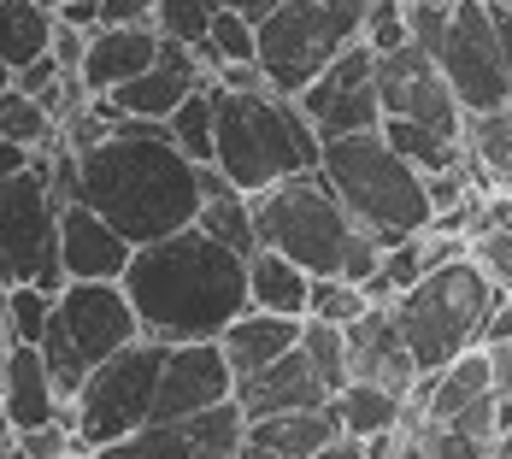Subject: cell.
<instances>
[{"label":"cell","mask_w":512,"mask_h":459,"mask_svg":"<svg viewBox=\"0 0 512 459\" xmlns=\"http://www.w3.org/2000/svg\"><path fill=\"white\" fill-rule=\"evenodd\" d=\"M124 289L142 312V336L159 342H206L224 336L230 318H242L254 295H248V254H236L230 242L206 236L201 224L171 230L159 242H142Z\"/></svg>","instance_id":"obj_1"},{"label":"cell","mask_w":512,"mask_h":459,"mask_svg":"<svg viewBox=\"0 0 512 459\" xmlns=\"http://www.w3.org/2000/svg\"><path fill=\"white\" fill-rule=\"evenodd\" d=\"M77 201L112 218L136 248L171 230H189L201 218V165L171 142V130H112L95 148L77 153Z\"/></svg>","instance_id":"obj_2"},{"label":"cell","mask_w":512,"mask_h":459,"mask_svg":"<svg viewBox=\"0 0 512 459\" xmlns=\"http://www.w3.org/2000/svg\"><path fill=\"white\" fill-rule=\"evenodd\" d=\"M212 106H218V171L236 189H271L295 171H318L324 159V136L307 118V106L283 89H224L212 83Z\"/></svg>","instance_id":"obj_3"},{"label":"cell","mask_w":512,"mask_h":459,"mask_svg":"<svg viewBox=\"0 0 512 459\" xmlns=\"http://www.w3.org/2000/svg\"><path fill=\"white\" fill-rule=\"evenodd\" d=\"M318 171L342 195V206L354 212V224H365L383 248L436 224L430 177L383 136V124L377 130H354V136H330Z\"/></svg>","instance_id":"obj_4"},{"label":"cell","mask_w":512,"mask_h":459,"mask_svg":"<svg viewBox=\"0 0 512 459\" xmlns=\"http://www.w3.org/2000/svg\"><path fill=\"white\" fill-rule=\"evenodd\" d=\"M136 336H142V312L130 301L124 277H71L53 301L48 336H42V354H48V371L65 407L77 401L83 377L118 348H130Z\"/></svg>","instance_id":"obj_5"},{"label":"cell","mask_w":512,"mask_h":459,"mask_svg":"<svg viewBox=\"0 0 512 459\" xmlns=\"http://www.w3.org/2000/svg\"><path fill=\"white\" fill-rule=\"evenodd\" d=\"M495 301H501L495 277L471 254H454V259H442L436 271H424L407 295L395 301V312H401V330H407L418 365L424 371H442L448 359H460L465 348H477L483 318H489Z\"/></svg>","instance_id":"obj_6"},{"label":"cell","mask_w":512,"mask_h":459,"mask_svg":"<svg viewBox=\"0 0 512 459\" xmlns=\"http://www.w3.org/2000/svg\"><path fill=\"white\" fill-rule=\"evenodd\" d=\"M254 230L259 248H277V254L301 259L312 277H342V259L354 242V212L342 206V195L324 183V171H295L271 189L254 195Z\"/></svg>","instance_id":"obj_7"},{"label":"cell","mask_w":512,"mask_h":459,"mask_svg":"<svg viewBox=\"0 0 512 459\" xmlns=\"http://www.w3.org/2000/svg\"><path fill=\"white\" fill-rule=\"evenodd\" d=\"M165 348L159 336H136L130 348H118L112 359H101L77 401H71V424H77V442L89 454H112L124 436H136L142 424H154V395H159V371H165Z\"/></svg>","instance_id":"obj_8"},{"label":"cell","mask_w":512,"mask_h":459,"mask_svg":"<svg viewBox=\"0 0 512 459\" xmlns=\"http://www.w3.org/2000/svg\"><path fill=\"white\" fill-rule=\"evenodd\" d=\"M0 277L36 283L48 295L71 283V271L59 259V201L48 183V153H36L12 177H0Z\"/></svg>","instance_id":"obj_9"},{"label":"cell","mask_w":512,"mask_h":459,"mask_svg":"<svg viewBox=\"0 0 512 459\" xmlns=\"http://www.w3.org/2000/svg\"><path fill=\"white\" fill-rule=\"evenodd\" d=\"M348 42H354V30L324 0H283L271 18H259V65H265L271 89H283V95H301Z\"/></svg>","instance_id":"obj_10"},{"label":"cell","mask_w":512,"mask_h":459,"mask_svg":"<svg viewBox=\"0 0 512 459\" xmlns=\"http://www.w3.org/2000/svg\"><path fill=\"white\" fill-rule=\"evenodd\" d=\"M436 59H442V77H448L454 101L465 106V118L512 101V71L489 0H454V24H448V42Z\"/></svg>","instance_id":"obj_11"},{"label":"cell","mask_w":512,"mask_h":459,"mask_svg":"<svg viewBox=\"0 0 512 459\" xmlns=\"http://www.w3.org/2000/svg\"><path fill=\"white\" fill-rule=\"evenodd\" d=\"M307 106V118L318 124V136H354V130H377L383 124V95H377V48L354 36L336 53L307 89L295 95Z\"/></svg>","instance_id":"obj_12"},{"label":"cell","mask_w":512,"mask_h":459,"mask_svg":"<svg viewBox=\"0 0 512 459\" xmlns=\"http://www.w3.org/2000/svg\"><path fill=\"white\" fill-rule=\"evenodd\" d=\"M377 95H383V118H424L448 136H465V106L454 101L448 77H442V59L424 53L418 42L395 53H377Z\"/></svg>","instance_id":"obj_13"},{"label":"cell","mask_w":512,"mask_h":459,"mask_svg":"<svg viewBox=\"0 0 512 459\" xmlns=\"http://www.w3.org/2000/svg\"><path fill=\"white\" fill-rule=\"evenodd\" d=\"M230 395H236V365H230L218 336H206V342H171L165 348V371H159V395H154L159 424L189 418V412H201V407H218Z\"/></svg>","instance_id":"obj_14"},{"label":"cell","mask_w":512,"mask_h":459,"mask_svg":"<svg viewBox=\"0 0 512 459\" xmlns=\"http://www.w3.org/2000/svg\"><path fill=\"white\" fill-rule=\"evenodd\" d=\"M348 354H354V377L389 383V389H401V395H412V383H418V371H424L418 354H412V342H407V330H401L395 301H371L354 324H348Z\"/></svg>","instance_id":"obj_15"},{"label":"cell","mask_w":512,"mask_h":459,"mask_svg":"<svg viewBox=\"0 0 512 459\" xmlns=\"http://www.w3.org/2000/svg\"><path fill=\"white\" fill-rule=\"evenodd\" d=\"M201 83H206V71H201V59H195V48L165 36V48H159L154 65H148L142 77L118 83L106 101H112V112H136V118H159V124H165Z\"/></svg>","instance_id":"obj_16"},{"label":"cell","mask_w":512,"mask_h":459,"mask_svg":"<svg viewBox=\"0 0 512 459\" xmlns=\"http://www.w3.org/2000/svg\"><path fill=\"white\" fill-rule=\"evenodd\" d=\"M59 259L71 277H124L136 259V242L89 201H65L59 206Z\"/></svg>","instance_id":"obj_17"},{"label":"cell","mask_w":512,"mask_h":459,"mask_svg":"<svg viewBox=\"0 0 512 459\" xmlns=\"http://www.w3.org/2000/svg\"><path fill=\"white\" fill-rule=\"evenodd\" d=\"M159 48H165L159 24H95L89 30V53H83L77 71H83L89 95H112L118 83L142 77L159 59Z\"/></svg>","instance_id":"obj_18"},{"label":"cell","mask_w":512,"mask_h":459,"mask_svg":"<svg viewBox=\"0 0 512 459\" xmlns=\"http://www.w3.org/2000/svg\"><path fill=\"white\" fill-rule=\"evenodd\" d=\"M0 412L18 424V430H36L65 418V395L48 371L42 342H6V377H0Z\"/></svg>","instance_id":"obj_19"},{"label":"cell","mask_w":512,"mask_h":459,"mask_svg":"<svg viewBox=\"0 0 512 459\" xmlns=\"http://www.w3.org/2000/svg\"><path fill=\"white\" fill-rule=\"evenodd\" d=\"M236 401L248 407V418H271V412H295V407H324L330 383L318 377V365L307 359V348H289L283 359L259 365L254 377L236 383Z\"/></svg>","instance_id":"obj_20"},{"label":"cell","mask_w":512,"mask_h":459,"mask_svg":"<svg viewBox=\"0 0 512 459\" xmlns=\"http://www.w3.org/2000/svg\"><path fill=\"white\" fill-rule=\"evenodd\" d=\"M336 436H342L336 401L271 412V418H248V454H271V459H318Z\"/></svg>","instance_id":"obj_21"},{"label":"cell","mask_w":512,"mask_h":459,"mask_svg":"<svg viewBox=\"0 0 512 459\" xmlns=\"http://www.w3.org/2000/svg\"><path fill=\"white\" fill-rule=\"evenodd\" d=\"M301 330H307V318L265 312V306H248L242 318H230V330H224L218 342H224V354H230V365H236V383L254 377L259 365L283 359L289 348H301Z\"/></svg>","instance_id":"obj_22"},{"label":"cell","mask_w":512,"mask_h":459,"mask_svg":"<svg viewBox=\"0 0 512 459\" xmlns=\"http://www.w3.org/2000/svg\"><path fill=\"white\" fill-rule=\"evenodd\" d=\"M171 430H177V442H183V454L189 459H236V454H248V407H242L236 395L218 401V407L189 412V418H171Z\"/></svg>","instance_id":"obj_23"},{"label":"cell","mask_w":512,"mask_h":459,"mask_svg":"<svg viewBox=\"0 0 512 459\" xmlns=\"http://www.w3.org/2000/svg\"><path fill=\"white\" fill-rule=\"evenodd\" d=\"M248 295L265 312H289V318H307L312 301V271L301 259L277 254V248H254L248 254Z\"/></svg>","instance_id":"obj_24"},{"label":"cell","mask_w":512,"mask_h":459,"mask_svg":"<svg viewBox=\"0 0 512 459\" xmlns=\"http://www.w3.org/2000/svg\"><path fill=\"white\" fill-rule=\"evenodd\" d=\"M53 30H59L53 0H0V53H6L12 71H24L30 59L53 53Z\"/></svg>","instance_id":"obj_25"},{"label":"cell","mask_w":512,"mask_h":459,"mask_svg":"<svg viewBox=\"0 0 512 459\" xmlns=\"http://www.w3.org/2000/svg\"><path fill=\"white\" fill-rule=\"evenodd\" d=\"M336 412H342V430H354V436H377V430H395L401 418H407V395L401 389H389V383H371V377H354L348 389H336L330 395Z\"/></svg>","instance_id":"obj_26"},{"label":"cell","mask_w":512,"mask_h":459,"mask_svg":"<svg viewBox=\"0 0 512 459\" xmlns=\"http://www.w3.org/2000/svg\"><path fill=\"white\" fill-rule=\"evenodd\" d=\"M465 153L489 177V189H512V101L465 118Z\"/></svg>","instance_id":"obj_27"},{"label":"cell","mask_w":512,"mask_h":459,"mask_svg":"<svg viewBox=\"0 0 512 459\" xmlns=\"http://www.w3.org/2000/svg\"><path fill=\"white\" fill-rule=\"evenodd\" d=\"M383 136L407 153L424 177H430V171H448V165H465V136H448V130H436V124H424V118H395V112H389V118H383Z\"/></svg>","instance_id":"obj_28"},{"label":"cell","mask_w":512,"mask_h":459,"mask_svg":"<svg viewBox=\"0 0 512 459\" xmlns=\"http://www.w3.org/2000/svg\"><path fill=\"white\" fill-rule=\"evenodd\" d=\"M165 130H171V142L189 153L195 165H212V159H218V106H212V83H201L189 101L177 106V112L165 118Z\"/></svg>","instance_id":"obj_29"},{"label":"cell","mask_w":512,"mask_h":459,"mask_svg":"<svg viewBox=\"0 0 512 459\" xmlns=\"http://www.w3.org/2000/svg\"><path fill=\"white\" fill-rule=\"evenodd\" d=\"M301 348H307V359L318 365V377L330 383V395L354 383V354H348V324H330V318H307V330H301Z\"/></svg>","instance_id":"obj_30"},{"label":"cell","mask_w":512,"mask_h":459,"mask_svg":"<svg viewBox=\"0 0 512 459\" xmlns=\"http://www.w3.org/2000/svg\"><path fill=\"white\" fill-rule=\"evenodd\" d=\"M53 301H59V295L36 289V283H6L0 336H6V342H42V336H48V318H53Z\"/></svg>","instance_id":"obj_31"},{"label":"cell","mask_w":512,"mask_h":459,"mask_svg":"<svg viewBox=\"0 0 512 459\" xmlns=\"http://www.w3.org/2000/svg\"><path fill=\"white\" fill-rule=\"evenodd\" d=\"M371 306V295H365V283H354V277H312V301H307V318H330V324H354L359 312Z\"/></svg>","instance_id":"obj_32"},{"label":"cell","mask_w":512,"mask_h":459,"mask_svg":"<svg viewBox=\"0 0 512 459\" xmlns=\"http://www.w3.org/2000/svg\"><path fill=\"white\" fill-rule=\"evenodd\" d=\"M212 12H218L212 0H159V6H154V24H159V36L201 48L206 36H212Z\"/></svg>","instance_id":"obj_33"},{"label":"cell","mask_w":512,"mask_h":459,"mask_svg":"<svg viewBox=\"0 0 512 459\" xmlns=\"http://www.w3.org/2000/svg\"><path fill=\"white\" fill-rule=\"evenodd\" d=\"M359 36H365L377 53L407 48V42H412V30H407V0H371V12H365V30H359Z\"/></svg>","instance_id":"obj_34"},{"label":"cell","mask_w":512,"mask_h":459,"mask_svg":"<svg viewBox=\"0 0 512 459\" xmlns=\"http://www.w3.org/2000/svg\"><path fill=\"white\" fill-rule=\"evenodd\" d=\"M465 254H471L483 271H489V277H495V289H507V295H512V224L477 230V236L465 242Z\"/></svg>","instance_id":"obj_35"},{"label":"cell","mask_w":512,"mask_h":459,"mask_svg":"<svg viewBox=\"0 0 512 459\" xmlns=\"http://www.w3.org/2000/svg\"><path fill=\"white\" fill-rule=\"evenodd\" d=\"M448 24H454V6H436V0H407V30L424 53H442L448 42Z\"/></svg>","instance_id":"obj_36"},{"label":"cell","mask_w":512,"mask_h":459,"mask_svg":"<svg viewBox=\"0 0 512 459\" xmlns=\"http://www.w3.org/2000/svg\"><path fill=\"white\" fill-rule=\"evenodd\" d=\"M83 53H89V30H77V24H65V18H59V30H53V59H59L65 71H77V65H83Z\"/></svg>","instance_id":"obj_37"},{"label":"cell","mask_w":512,"mask_h":459,"mask_svg":"<svg viewBox=\"0 0 512 459\" xmlns=\"http://www.w3.org/2000/svg\"><path fill=\"white\" fill-rule=\"evenodd\" d=\"M59 77H65V65H59L53 53H42V59H30V65L18 71V89H24V95H48Z\"/></svg>","instance_id":"obj_38"},{"label":"cell","mask_w":512,"mask_h":459,"mask_svg":"<svg viewBox=\"0 0 512 459\" xmlns=\"http://www.w3.org/2000/svg\"><path fill=\"white\" fill-rule=\"evenodd\" d=\"M159 0H101V24H154Z\"/></svg>","instance_id":"obj_39"},{"label":"cell","mask_w":512,"mask_h":459,"mask_svg":"<svg viewBox=\"0 0 512 459\" xmlns=\"http://www.w3.org/2000/svg\"><path fill=\"white\" fill-rule=\"evenodd\" d=\"M483 348H495V342H512V295L501 289V301L489 306V318H483V336H477Z\"/></svg>","instance_id":"obj_40"},{"label":"cell","mask_w":512,"mask_h":459,"mask_svg":"<svg viewBox=\"0 0 512 459\" xmlns=\"http://www.w3.org/2000/svg\"><path fill=\"white\" fill-rule=\"evenodd\" d=\"M53 6H59V18L77 24V30H95V24H101V0H53Z\"/></svg>","instance_id":"obj_41"},{"label":"cell","mask_w":512,"mask_h":459,"mask_svg":"<svg viewBox=\"0 0 512 459\" xmlns=\"http://www.w3.org/2000/svg\"><path fill=\"white\" fill-rule=\"evenodd\" d=\"M489 365H495V395L512 401V342H495L489 348Z\"/></svg>","instance_id":"obj_42"},{"label":"cell","mask_w":512,"mask_h":459,"mask_svg":"<svg viewBox=\"0 0 512 459\" xmlns=\"http://www.w3.org/2000/svg\"><path fill=\"white\" fill-rule=\"evenodd\" d=\"M36 159V148H24V142H12V136H0V177H12V171H24Z\"/></svg>","instance_id":"obj_43"},{"label":"cell","mask_w":512,"mask_h":459,"mask_svg":"<svg viewBox=\"0 0 512 459\" xmlns=\"http://www.w3.org/2000/svg\"><path fill=\"white\" fill-rule=\"evenodd\" d=\"M324 6H330V12H336L348 30H354V36L365 30V12H371V0H324Z\"/></svg>","instance_id":"obj_44"},{"label":"cell","mask_w":512,"mask_h":459,"mask_svg":"<svg viewBox=\"0 0 512 459\" xmlns=\"http://www.w3.org/2000/svg\"><path fill=\"white\" fill-rule=\"evenodd\" d=\"M495 12V30H501V53H507V71H512V0H489Z\"/></svg>","instance_id":"obj_45"},{"label":"cell","mask_w":512,"mask_h":459,"mask_svg":"<svg viewBox=\"0 0 512 459\" xmlns=\"http://www.w3.org/2000/svg\"><path fill=\"white\" fill-rule=\"evenodd\" d=\"M230 6H236V12H248V18H271V12H277V6H283V0H230Z\"/></svg>","instance_id":"obj_46"},{"label":"cell","mask_w":512,"mask_h":459,"mask_svg":"<svg viewBox=\"0 0 512 459\" xmlns=\"http://www.w3.org/2000/svg\"><path fill=\"white\" fill-rule=\"evenodd\" d=\"M18 436H24V430H18V424H12V418L0 412V459H6V454H18Z\"/></svg>","instance_id":"obj_47"},{"label":"cell","mask_w":512,"mask_h":459,"mask_svg":"<svg viewBox=\"0 0 512 459\" xmlns=\"http://www.w3.org/2000/svg\"><path fill=\"white\" fill-rule=\"evenodd\" d=\"M12 83H18V71H12V65H6V53H0V95H6Z\"/></svg>","instance_id":"obj_48"},{"label":"cell","mask_w":512,"mask_h":459,"mask_svg":"<svg viewBox=\"0 0 512 459\" xmlns=\"http://www.w3.org/2000/svg\"><path fill=\"white\" fill-rule=\"evenodd\" d=\"M495 454H501V459H512V424L501 430V436H495Z\"/></svg>","instance_id":"obj_49"},{"label":"cell","mask_w":512,"mask_h":459,"mask_svg":"<svg viewBox=\"0 0 512 459\" xmlns=\"http://www.w3.org/2000/svg\"><path fill=\"white\" fill-rule=\"evenodd\" d=\"M0 377H6V336H0Z\"/></svg>","instance_id":"obj_50"},{"label":"cell","mask_w":512,"mask_h":459,"mask_svg":"<svg viewBox=\"0 0 512 459\" xmlns=\"http://www.w3.org/2000/svg\"><path fill=\"white\" fill-rule=\"evenodd\" d=\"M0 306H6V277H0Z\"/></svg>","instance_id":"obj_51"},{"label":"cell","mask_w":512,"mask_h":459,"mask_svg":"<svg viewBox=\"0 0 512 459\" xmlns=\"http://www.w3.org/2000/svg\"><path fill=\"white\" fill-rule=\"evenodd\" d=\"M436 6H454V0H436Z\"/></svg>","instance_id":"obj_52"}]
</instances>
